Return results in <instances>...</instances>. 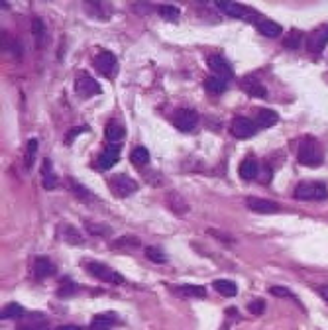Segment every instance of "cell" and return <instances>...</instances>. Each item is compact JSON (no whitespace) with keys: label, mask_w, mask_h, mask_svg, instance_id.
<instances>
[{"label":"cell","mask_w":328,"mask_h":330,"mask_svg":"<svg viewBox=\"0 0 328 330\" xmlns=\"http://www.w3.org/2000/svg\"><path fill=\"white\" fill-rule=\"evenodd\" d=\"M297 200H324L328 199V187L318 181H303L295 187Z\"/></svg>","instance_id":"obj_1"},{"label":"cell","mask_w":328,"mask_h":330,"mask_svg":"<svg viewBox=\"0 0 328 330\" xmlns=\"http://www.w3.org/2000/svg\"><path fill=\"white\" fill-rule=\"evenodd\" d=\"M299 163L306 165V167H318V165H322V152H320L318 143L313 138H306L299 146Z\"/></svg>","instance_id":"obj_2"},{"label":"cell","mask_w":328,"mask_h":330,"mask_svg":"<svg viewBox=\"0 0 328 330\" xmlns=\"http://www.w3.org/2000/svg\"><path fill=\"white\" fill-rule=\"evenodd\" d=\"M87 271L96 277L98 281L110 283V285H122L124 283V277L118 273L116 270L108 267L105 263H98V261H87Z\"/></svg>","instance_id":"obj_3"},{"label":"cell","mask_w":328,"mask_h":330,"mask_svg":"<svg viewBox=\"0 0 328 330\" xmlns=\"http://www.w3.org/2000/svg\"><path fill=\"white\" fill-rule=\"evenodd\" d=\"M110 191H112V195L124 199V197H130V195H134L138 191V183L132 177L120 173V175H114L110 179Z\"/></svg>","instance_id":"obj_4"},{"label":"cell","mask_w":328,"mask_h":330,"mask_svg":"<svg viewBox=\"0 0 328 330\" xmlns=\"http://www.w3.org/2000/svg\"><path fill=\"white\" fill-rule=\"evenodd\" d=\"M94 69L98 71L100 75H105V77L116 75V69H118L116 55L110 53V51H100V53L94 57Z\"/></svg>","instance_id":"obj_5"},{"label":"cell","mask_w":328,"mask_h":330,"mask_svg":"<svg viewBox=\"0 0 328 330\" xmlns=\"http://www.w3.org/2000/svg\"><path fill=\"white\" fill-rule=\"evenodd\" d=\"M230 132L234 134L236 138H240V140H248V138H252L256 134V122H252L246 116H238L232 120Z\"/></svg>","instance_id":"obj_6"},{"label":"cell","mask_w":328,"mask_h":330,"mask_svg":"<svg viewBox=\"0 0 328 330\" xmlns=\"http://www.w3.org/2000/svg\"><path fill=\"white\" fill-rule=\"evenodd\" d=\"M216 6H218V10L224 12L230 18H248V16H254V12L250 10V8H246L240 2H232V0H216Z\"/></svg>","instance_id":"obj_7"},{"label":"cell","mask_w":328,"mask_h":330,"mask_svg":"<svg viewBox=\"0 0 328 330\" xmlns=\"http://www.w3.org/2000/svg\"><path fill=\"white\" fill-rule=\"evenodd\" d=\"M197 124H199V114H197L195 110H191V108H181V110H177L175 126L181 130V132H191V130L197 128Z\"/></svg>","instance_id":"obj_8"},{"label":"cell","mask_w":328,"mask_h":330,"mask_svg":"<svg viewBox=\"0 0 328 330\" xmlns=\"http://www.w3.org/2000/svg\"><path fill=\"white\" fill-rule=\"evenodd\" d=\"M49 322L44 313H32V315H24L18 322V330H47Z\"/></svg>","instance_id":"obj_9"},{"label":"cell","mask_w":328,"mask_h":330,"mask_svg":"<svg viewBox=\"0 0 328 330\" xmlns=\"http://www.w3.org/2000/svg\"><path fill=\"white\" fill-rule=\"evenodd\" d=\"M120 143H108L106 146V150L102 153H100V157H98V167L100 169H110V167H114V165L118 163V159H120Z\"/></svg>","instance_id":"obj_10"},{"label":"cell","mask_w":328,"mask_h":330,"mask_svg":"<svg viewBox=\"0 0 328 330\" xmlns=\"http://www.w3.org/2000/svg\"><path fill=\"white\" fill-rule=\"evenodd\" d=\"M75 89H77V93L81 94V96H85V98H89V96H93V94L100 93V85L94 81L93 77H89V75H79L77 81H75Z\"/></svg>","instance_id":"obj_11"},{"label":"cell","mask_w":328,"mask_h":330,"mask_svg":"<svg viewBox=\"0 0 328 330\" xmlns=\"http://www.w3.org/2000/svg\"><path fill=\"white\" fill-rule=\"evenodd\" d=\"M246 204L250 211L259 212V214H273V212H279V204H277V202L259 199V197H248Z\"/></svg>","instance_id":"obj_12"},{"label":"cell","mask_w":328,"mask_h":330,"mask_svg":"<svg viewBox=\"0 0 328 330\" xmlns=\"http://www.w3.org/2000/svg\"><path fill=\"white\" fill-rule=\"evenodd\" d=\"M240 89L246 94L254 96V98H268V91L265 87L261 85V81H258L256 77H244L240 81Z\"/></svg>","instance_id":"obj_13"},{"label":"cell","mask_w":328,"mask_h":330,"mask_svg":"<svg viewBox=\"0 0 328 330\" xmlns=\"http://www.w3.org/2000/svg\"><path fill=\"white\" fill-rule=\"evenodd\" d=\"M120 324V318L116 313H102V315H96L89 324V330H110L112 326Z\"/></svg>","instance_id":"obj_14"},{"label":"cell","mask_w":328,"mask_h":330,"mask_svg":"<svg viewBox=\"0 0 328 330\" xmlns=\"http://www.w3.org/2000/svg\"><path fill=\"white\" fill-rule=\"evenodd\" d=\"M326 44H328V26L320 28L317 32H313V34L309 35V39H306V47L313 53H320Z\"/></svg>","instance_id":"obj_15"},{"label":"cell","mask_w":328,"mask_h":330,"mask_svg":"<svg viewBox=\"0 0 328 330\" xmlns=\"http://www.w3.org/2000/svg\"><path fill=\"white\" fill-rule=\"evenodd\" d=\"M209 67H211L214 73H218L222 79H230V77L234 75L232 65H230L222 55H211V57H209Z\"/></svg>","instance_id":"obj_16"},{"label":"cell","mask_w":328,"mask_h":330,"mask_svg":"<svg viewBox=\"0 0 328 330\" xmlns=\"http://www.w3.org/2000/svg\"><path fill=\"white\" fill-rule=\"evenodd\" d=\"M277 112L271 110V108H259L256 110V126L258 128H271L273 124H277Z\"/></svg>","instance_id":"obj_17"},{"label":"cell","mask_w":328,"mask_h":330,"mask_svg":"<svg viewBox=\"0 0 328 330\" xmlns=\"http://www.w3.org/2000/svg\"><path fill=\"white\" fill-rule=\"evenodd\" d=\"M42 185L47 191H51V189H55L59 185L57 175L53 173V167H51L49 159H44V163H42Z\"/></svg>","instance_id":"obj_18"},{"label":"cell","mask_w":328,"mask_h":330,"mask_svg":"<svg viewBox=\"0 0 328 330\" xmlns=\"http://www.w3.org/2000/svg\"><path fill=\"white\" fill-rule=\"evenodd\" d=\"M53 273H55V265L47 258H37L34 261V275L37 279H46Z\"/></svg>","instance_id":"obj_19"},{"label":"cell","mask_w":328,"mask_h":330,"mask_svg":"<svg viewBox=\"0 0 328 330\" xmlns=\"http://www.w3.org/2000/svg\"><path fill=\"white\" fill-rule=\"evenodd\" d=\"M258 30L259 34H263L265 37H279L283 34V28L277 22L271 20H258Z\"/></svg>","instance_id":"obj_20"},{"label":"cell","mask_w":328,"mask_h":330,"mask_svg":"<svg viewBox=\"0 0 328 330\" xmlns=\"http://www.w3.org/2000/svg\"><path fill=\"white\" fill-rule=\"evenodd\" d=\"M259 173V165L258 161L254 159V157H248V159H244L242 163H240V175L244 177V179H256Z\"/></svg>","instance_id":"obj_21"},{"label":"cell","mask_w":328,"mask_h":330,"mask_svg":"<svg viewBox=\"0 0 328 330\" xmlns=\"http://www.w3.org/2000/svg\"><path fill=\"white\" fill-rule=\"evenodd\" d=\"M212 287L224 297H234L238 293V285L234 281H230V279H216L212 283Z\"/></svg>","instance_id":"obj_22"},{"label":"cell","mask_w":328,"mask_h":330,"mask_svg":"<svg viewBox=\"0 0 328 330\" xmlns=\"http://www.w3.org/2000/svg\"><path fill=\"white\" fill-rule=\"evenodd\" d=\"M204 89L212 94H222L226 89H228V82L226 79L222 77H209L207 81H204Z\"/></svg>","instance_id":"obj_23"},{"label":"cell","mask_w":328,"mask_h":330,"mask_svg":"<svg viewBox=\"0 0 328 330\" xmlns=\"http://www.w3.org/2000/svg\"><path fill=\"white\" fill-rule=\"evenodd\" d=\"M177 293L185 295V297H197V299H204L207 297V289L202 285H179Z\"/></svg>","instance_id":"obj_24"},{"label":"cell","mask_w":328,"mask_h":330,"mask_svg":"<svg viewBox=\"0 0 328 330\" xmlns=\"http://www.w3.org/2000/svg\"><path fill=\"white\" fill-rule=\"evenodd\" d=\"M105 134L112 143H114V141L118 143V141L124 138V128H122V124H118V122H108L105 128Z\"/></svg>","instance_id":"obj_25"},{"label":"cell","mask_w":328,"mask_h":330,"mask_svg":"<svg viewBox=\"0 0 328 330\" xmlns=\"http://www.w3.org/2000/svg\"><path fill=\"white\" fill-rule=\"evenodd\" d=\"M26 315V311H24V306H20L18 303H10V305H6L2 308V320L6 318V320H14V318H22Z\"/></svg>","instance_id":"obj_26"},{"label":"cell","mask_w":328,"mask_h":330,"mask_svg":"<svg viewBox=\"0 0 328 330\" xmlns=\"http://www.w3.org/2000/svg\"><path fill=\"white\" fill-rule=\"evenodd\" d=\"M270 293L275 295V297H283V299H291V301H295L299 306L301 305V301H299V297L291 291V289H287V287H281V285H275V287H270Z\"/></svg>","instance_id":"obj_27"},{"label":"cell","mask_w":328,"mask_h":330,"mask_svg":"<svg viewBox=\"0 0 328 330\" xmlns=\"http://www.w3.org/2000/svg\"><path fill=\"white\" fill-rule=\"evenodd\" d=\"M132 163L141 167V165H148L150 163V152L146 150V148H134V152H132Z\"/></svg>","instance_id":"obj_28"},{"label":"cell","mask_w":328,"mask_h":330,"mask_svg":"<svg viewBox=\"0 0 328 330\" xmlns=\"http://www.w3.org/2000/svg\"><path fill=\"white\" fill-rule=\"evenodd\" d=\"M110 246L116 248V250H122V248H138L140 246V240L136 236H122V238L114 240Z\"/></svg>","instance_id":"obj_29"},{"label":"cell","mask_w":328,"mask_h":330,"mask_svg":"<svg viewBox=\"0 0 328 330\" xmlns=\"http://www.w3.org/2000/svg\"><path fill=\"white\" fill-rule=\"evenodd\" d=\"M159 16L165 18V20H169V22H177L179 20V8L177 6H171V4H163V6H159Z\"/></svg>","instance_id":"obj_30"},{"label":"cell","mask_w":328,"mask_h":330,"mask_svg":"<svg viewBox=\"0 0 328 330\" xmlns=\"http://www.w3.org/2000/svg\"><path fill=\"white\" fill-rule=\"evenodd\" d=\"M301 42H303V34L299 32V30H291L289 34H287V37H285V47L287 49H299L301 47Z\"/></svg>","instance_id":"obj_31"},{"label":"cell","mask_w":328,"mask_h":330,"mask_svg":"<svg viewBox=\"0 0 328 330\" xmlns=\"http://www.w3.org/2000/svg\"><path fill=\"white\" fill-rule=\"evenodd\" d=\"M146 258L152 259L153 263H165V261H167L163 250H161V248H157V246H148V248H146Z\"/></svg>","instance_id":"obj_32"},{"label":"cell","mask_w":328,"mask_h":330,"mask_svg":"<svg viewBox=\"0 0 328 330\" xmlns=\"http://www.w3.org/2000/svg\"><path fill=\"white\" fill-rule=\"evenodd\" d=\"M32 34H34L37 46H42V44H44V37H46V28H44L42 18H34V20H32Z\"/></svg>","instance_id":"obj_33"},{"label":"cell","mask_w":328,"mask_h":330,"mask_svg":"<svg viewBox=\"0 0 328 330\" xmlns=\"http://www.w3.org/2000/svg\"><path fill=\"white\" fill-rule=\"evenodd\" d=\"M63 240H65V242H69V244H75V246L83 244L81 234H79L73 226H63Z\"/></svg>","instance_id":"obj_34"},{"label":"cell","mask_w":328,"mask_h":330,"mask_svg":"<svg viewBox=\"0 0 328 330\" xmlns=\"http://www.w3.org/2000/svg\"><path fill=\"white\" fill-rule=\"evenodd\" d=\"M37 148H39V141L32 138L28 141V150H26V167H32L35 159V153H37Z\"/></svg>","instance_id":"obj_35"},{"label":"cell","mask_w":328,"mask_h":330,"mask_svg":"<svg viewBox=\"0 0 328 330\" xmlns=\"http://www.w3.org/2000/svg\"><path fill=\"white\" fill-rule=\"evenodd\" d=\"M167 202L171 204V209L175 212H179V214H183V212H187V204L181 200V197L179 195H175V193H169L167 195Z\"/></svg>","instance_id":"obj_36"},{"label":"cell","mask_w":328,"mask_h":330,"mask_svg":"<svg viewBox=\"0 0 328 330\" xmlns=\"http://www.w3.org/2000/svg\"><path fill=\"white\" fill-rule=\"evenodd\" d=\"M248 311H250L252 315H256V317L263 315V311H265V303H263V299H254V301L248 305Z\"/></svg>","instance_id":"obj_37"},{"label":"cell","mask_w":328,"mask_h":330,"mask_svg":"<svg viewBox=\"0 0 328 330\" xmlns=\"http://www.w3.org/2000/svg\"><path fill=\"white\" fill-rule=\"evenodd\" d=\"M87 230L91 232L93 236H108L110 234V228L108 226H96V224H93V222H87Z\"/></svg>","instance_id":"obj_38"},{"label":"cell","mask_w":328,"mask_h":330,"mask_svg":"<svg viewBox=\"0 0 328 330\" xmlns=\"http://www.w3.org/2000/svg\"><path fill=\"white\" fill-rule=\"evenodd\" d=\"M61 285H63V287L59 289V297H65V295H71V293H75V291H77V287H75L71 281H63Z\"/></svg>","instance_id":"obj_39"},{"label":"cell","mask_w":328,"mask_h":330,"mask_svg":"<svg viewBox=\"0 0 328 330\" xmlns=\"http://www.w3.org/2000/svg\"><path fill=\"white\" fill-rule=\"evenodd\" d=\"M73 189H75V195H79L81 199H91V193L85 187H81V185H77L75 181H73Z\"/></svg>","instance_id":"obj_40"},{"label":"cell","mask_w":328,"mask_h":330,"mask_svg":"<svg viewBox=\"0 0 328 330\" xmlns=\"http://www.w3.org/2000/svg\"><path fill=\"white\" fill-rule=\"evenodd\" d=\"M87 130H89V126H79V128H77V130H73V132H71L69 136L65 138V140H67V143H69V141L73 140V138H75L77 134H81V132H87Z\"/></svg>","instance_id":"obj_41"},{"label":"cell","mask_w":328,"mask_h":330,"mask_svg":"<svg viewBox=\"0 0 328 330\" xmlns=\"http://www.w3.org/2000/svg\"><path fill=\"white\" fill-rule=\"evenodd\" d=\"M318 293H320V297L328 303V285H320V287H318Z\"/></svg>","instance_id":"obj_42"},{"label":"cell","mask_w":328,"mask_h":330,"mask_svg":"<svg viewBox=\"0 0 328 330\" xmlns=\"http://www.w3.org/2000/svg\"><path fill=\"white\" fill-rule=\"evenodd\" d=\"M57 330H83L81 326H75V324H65V326H59Z\"/></svg>","instance_id":"obj_43"}]
</instances>
